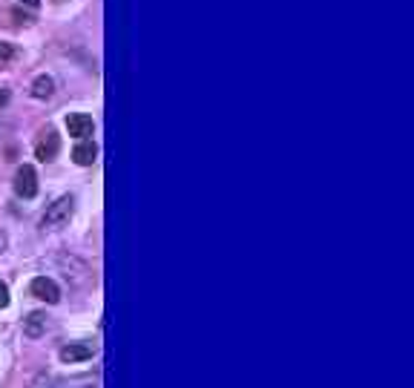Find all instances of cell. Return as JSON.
<instances>
[{"instance_id": "6da1fadb", "label": "cell", "mask_w": 414, "mask_h": 388, "mask_svg": "<svg viewBox=\"0 0 414 388\" xmlns=\"http://www.w3.org/2000/svg\"><path fill=\"white\" fill-rule=\"evenodd\" d=\"M72 213H75V199H72V196H61L58 201L49 204V210H47V216H44V228H52V230H55V228L69 225Z\"/></svg>"}, {"instance_id": "7a4b0ae2", "label": "cell", "mask_w": 414, "mask_h": 388, "mask_svg": "<svg viewBox=\"0 0 414 388\" xmlns=\"http://www.w3.org/2000/svg\"><path fill=\"white\" fill-rule=\"evenodd\" d=\"M15 193L20 199H35L37 196V172L32 164H23L15 176Z\"/></svg>"}, {"instance_id": "3957f363", "label": "cell", "mask_w": 414, "mask_h": 388, "mask_svg": "<svg viewBox=\"0 0 414 388\" xmlns=\"http://www.w3.org/2000/svg\"><path fill=\"white\" fill-rule=\"evenodd\" d=\"M58 150H61V136L55 133V129H44L40 139H37V144H35V155L40 161H55Z\"/></svg>"}, {"instance_id": "277c9868", "label": "cell", "mask_w": 414, "mask_h": 388, "mask_svg": "<svg viewBox=\"0 0 414 388\" xmlns=\"http://www.w3.org/2000/svg\"><path fill=\"white\" fill-rule=\"evenodd\" d=\"M29 288H32V296H37L40 302H47V305H55V302L61 299V288L49 276H35Z\"/></svg>"}, {"instance_id": "5b68a950", "label": "cell", "mask_w": 414, "mask_h": 388, "mask_svg": "<svg viewBox=\"0 0 414 388\" xmlns=\"http://www.w3.org/2000/svg\"><path fill=\"white\" fill-rule=\"evenodd\" d=\"M66 129H69V136H72V139L84 141L87 136H93L95 124H93V118H90V115H84V112H72V115L66 118Z\"/></svg>"}, {"instance_id": "8992f818", "label": "cell", "mask_w": 414, "mask_h": 388, "mask_svg": "<svg viewBox=\"0 0 414 388\" xmlns=\"http://www.w3.org/2000/svg\"><path fill=\"white\" fill-rule=\"evenodd\" d=\"M72 158H75L78 167H93L95 158H98V147L90 139H84V141H78V147L72 150Z\"/></svg>"}, {"instance_id": "52a82bcc", "label": "cell", "mask_w": 414, "mask_h": 388, "mask_svg": "<svg viewBox=\"0 0 414 388\" xmlns=\"http://www.w3.org/2000/svg\"><path fill=\"white\" fill-rule=\"evenodd\" d=\"M90 357H93V345H87V342H69L66 348H61L64 363H81V360H90Z\"/></svg>"}, {"instance_id": "ba28073f", "label": "cell", "mask_w": 414, "mask_h": 388, "mask_svg": "<svg viewBox=\"0 0 414 388\" xmlns=\"http://www.w3.org/2000/svg\"><path fill=\"white\" fill-rule=\"evenodd\" d=\"M52 93H55V81H52L49 75H37V78L32 81V95H35L37 101L52 98Z\"/></svg>"}, {"instance_id": "9c48e42d", "label": "cell", "mask_w": 414, "mask_h": 388, "mask_svg": "<svg viewBox=\"0 0 414 388\" xmlns=\"http://www.w3.org/2000/svg\"><path fill=\"white\" fill-rule=\"evenodd\" d=\"M44 331H47V317L44 314H29V319L23 325V334L26 336H40Z\"/></svg>"}, {"instance_id": "30bf717a", "label": "cell", "mask_w": 414, "mask_h": 388, "mask_svg": "<svg viewBox=\"0 0 414 388\" xmlns=\"http://www.w3.org/2000/svg\"><path fill=\"white\" fill-rule=\"evenodd\" d=\"M9 305V288L6 282H0V308H6Z\"/></svg>"}, {"instance_id": "8fae6325", "label": "cell", "mask_w": 414, "mask_h": 388, "mask_svg": "<svg viewBox=\"0 0 414 388\" xmlns=\"http://www.w3.org/2000/svg\"><path fill=\"white\" fill-rule=\"evenodd\" d=\"M15 55V49L9 47V43H0V61H9Z\"/></svg>"}, {"instance_id": "7c38bea8", "label": "cell", "mask_w": 414, "mask_h": 388, "mask_svg": "<svg viewBox=\"0 0 414 388\" xmlns=\"http://www.w3.org/2000/svg\"><path fill=\"white\" fill-rule=\"evenodd\" d=\"M9 98H12V93L6 90V86H0V107H6V104H9Z\"/></svg>"}, {"instance_id": "4fadbf2b", "label": "cell", "mask_w": 414, "mask_h": 388, "mask_svg": "<svg viewBox=\"0 0 414 388\" xmlns=\"http://www.w3.org/2000/svg\"><path fill=\"white\" fill-rule=\"evenodd\" d=\"M20 4H26V6H32V9H35V6L40 4V0H20Z\"/></svg>"}]
</instances>
